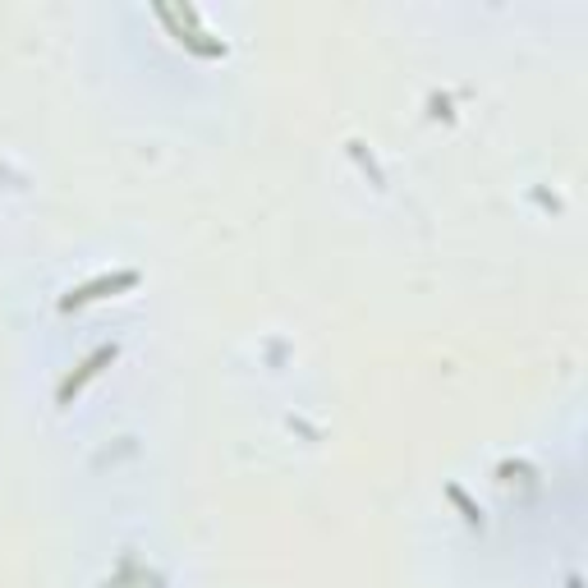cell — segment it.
<instances>
[{
    "label": "cell",
    "mask_w": 588,
    "mask_h": 588,
    "mask_svg": "<svg viewBox=\"0 0 588 588\" xmlns=\"http://www.w3.org/2000/svg\"><path fill=\"white\" fill-rule=\"evenodd\" d=\"M138 281H143V271H134V267H125V271H106V276H92V281L74 286L70 294H60V313H74V308L102 303V299H111V294H125V290H134Z\"/></svg>",
    "instance_id": "1"
},
{
    "label": "cell",
    "mask_w": 588,
    "mask_h": 588,
    "mask_svg": "<svg viewBox=\"0 0 588 588\" xmlns=\"http://www.w3.org/2000/svg\"><path fill=\"white\" fill-rule=\"evenodd\" d=\"M115 354H120V345H115V340H111V345H102V350H92V354L79 363V373H70L65 382H60V395H55L60 405H74V395H79V391H83L92 377H97L106 363H115Z\"/></svg>",
    "instance_id": "2"
},
{
    "label": "cell",
    "mask_w": 588,
    "mask_h": 588,
    "mask_svg": "<svg viewBox=\"0 0 588 588\" xmlns=\"http://www.w3.org/2000/svg\"><path fill=\"white\" fill-rule=\"evenodd\" d=\"M451 501L464 510V519H469V524H483V510H478V506H469V497H464L460 487H451Z\"/></svg>",
    "instance_id": "3"
}]
</instances>
